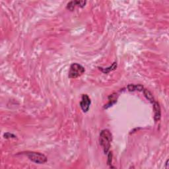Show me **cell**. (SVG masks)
<instances>
[{
    "label": "cell",
    "mask_w": 169,
    "mask_h": 169,
    "mask_svg": "<svg viewBox=\"0 0 169 169\" xmlns=\"http://www.w3.org/2000/svg\"><path fill=\"white\" fill-rule=\"evenodd\" d=\"M112 141V135L109 129H103V130L101 131L99 142H100V145L103 148L104 153H105V154H108V153L109 152Z\"/></svg>",
    "instance_id": "6da1fadb"
},
{
    "label": "cell",
    "mask_w": 169,
    "mask_h": 169,
    "mask_svg": "<svg viewBox=\"0 0 169 169\" xmlns=\"http://www.w3.org/2000/svg\"><path fill=\"white\" fill-rule=\"evenodd\" d=\"M85 71L84 67L77 63H73L71 65L69 68L68 77L70 79H75L81 76Z\"/></svg>",
    "instance_id": "7a4b0ae2"
},
{
    "label": "cell",
    "mask_w": 169,
    "mask_h": 169,
    "mask_svg": "<svg viewBox=\"0 0 169 169\" xmlns=\"http://www.w3.org/2000/svg\"><path fill=\"white\" fill-rule=\"evenodd\" d=\"M27 155L30 161L37 164H44L47 162V157L44 155L36 152H27Z\"/></svg>",
    "instance_id": "3957f363"
},
{
    "label": "cell",
    "mask_w": 169,
    "mask_h": 169,
    "mask_svg": "<svg viewBox=\"0 0 169 169\" xmlns=\"http://www.w3.org/2000/svg\"><path fill=\"white\" fill-rule=\"evenodd\" d=\"M91 104V101L89 96L87 94H83L81 97V101L80 102V106L83 112H87L89 111Z\"/></svg>",
    "instance_id": "277c9868"
},
{
    "label": "cell",
    "mask_w": 169,
    "mask_h": 169,
    "mask_svg": "<svg viewBox=\"0 0 169 169\" xmlns=\"http://www.w3.org/2000/svg\"><path fill=\"white\" fill-rule=\"evenodd\" d=\"M153 108L154 111V120L155 122L159 121L161 119V107L159 106V104L157 102L155 101L153 103Z\"/></svg>",
    "instance_id": "5b68a950"
},
{
    "label": "cell",
    "mask_w": 169,
    "mask_h": 169,
    "mask_svg": "<svg viewBox=\"0 0 169 169\" xmlns=\"http://www.w3.org/2000/svg\"><path fill=\"white\" fill-rule=\"evenodd\" d=\"M118 94L116 93H113L112 94H110V95L108 96V103L107 105H106L105 106H104V108L105 109H107L108 108L110 107V106H112L113 105H114V104L117 102V97H118Z\"/></svg>",
    "instance_id": "8992f818"
},
{
    "label": "cell",
    "mask_w": 169,
    "mask_h": 169,
    "mask_svg": "<svg viewBox=\"0 0 169 169\" xmlns=\"http://www.w3.org/2000/svg\"><path fill=\"white\" fill-rule=\"evenodd\" d=\"M117 67H118V64H117L116 62H114V63H113L112 64V66H110V67H108V68H100V67H99V69H100V70L103 73H105V74H107L108 73H110V71L115 70V69L117 68Z\"/></svg>",
    "instance_id": "52a82bcc"
},
{
    "label": "cell",
    "mask_w": 169,
    "mask_h": 169,
    "mask_svg": "<svg viewBox=\"0 0 169 169\" xmlns=\"http://www.w3.org/2000/svg\"><path fill=\"white\" fill-rule=\"evenodd\" d=\"M128 89L129 91H143L144 88L142 85H133V84H129L128 86Z\"/></svg>",
    "instance_id": "ba28073f"
},
{
    "label": "cell",
    "mask_w": 169,
    "mask_h": 169,
    "mask_svg": "<svg viewBox=\"0 0 169 169\" xmlns=\"http://www.w3.org/2000/svg\"><path fill=\"white\" fill-rule=\"evenodd\" d=\"M143 94H144V96H145V98H146L147 100L150 102V103H151L153 104L155 101L153 97V94L149 91H148L147 89H143Z\"/></svg>",
    "instance_id": "9c48e42d"
},
{
    "label": "cell",
    "mask_w": 169,
    "mask_h": 169,
    "mask_svg": "<svg viewBox=\"0 0 169 169\" xmlns=\"http://www.w3.org/2000/svg\"><path fill=\"white\" fill-rule=\"evenodd\" d=\"M75 5H76V1H70L68 3V5H67V9H69V11H73Z\"/></svg>",
    "instance_id": "30bf717a"
},
{
    "label": "cell",
    "mask_w": 169,
    "mask_h": 169,
    "mask_svg": "<svg viewBox=\"0 0 169 169\" xmlns=\"http://www.w3.org/2000/svg\"><path fill=\"white\" fill-rule=\"evenodd\" d=\"M3 137L5 138V139H9V138H16L17 137H16V136L14 135V134H13V133H9V132H8V133H5L4 135H3Z\"/></svg>",
    "instance_id": "8fae6325"
},
{
    "label": "cell",
    "mask_w": 169,
    "mask_h": 169,
    "mask_svg": "<svg viewBox=\"0 0 169 169\" xmlns=\"http://www.w3.org/2000/svg\"><path fill=\"white\" fill-rule=\"evenodd\" d=\"M108 161H107V164L108 165H112V152H108Z\"/></svg>",
    "instance_id": "7c38bea8"
},
{
    "label": "cell",
    "mask_w": 169,
    "mask_h": 169,
    "mask_svg": "<svg viewBox=\"0 0 169 169\" xmlns=\"http://www.w3.org/2000/svg\"><path fill=\"white\" fill-rule=\"evenodd\" d=\"M168 160H167L166 161V168H168Z\"/></svg>",
    "instance_id": "4fadbf2b"
}]
</instances>
